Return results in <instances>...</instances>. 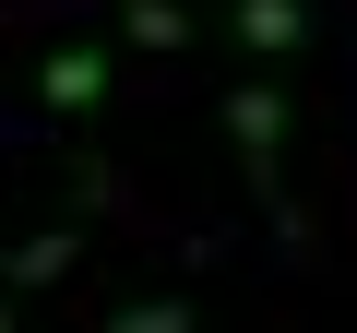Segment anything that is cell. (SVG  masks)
I'll return each mask as SVG.
<instances>
[{
  "label": "cell",
  "mask_w": 357,
  "mask_h": 333,
  "mask_svg": "<svg viewBox=\"0 0 357 333\" xmlns=\"http://www.w3.org/2000/svg\"><path fill=\"white\" fill-rule=\"evenodd\" d=\"M107 333H203V321H191V297H131V309H107Z\"/></svg>",
  "instance_id": "obj_6"
},
{
  "label": "cell",
  "mask_w": 357,
  "mask_h": 333,
  "mask_svg": "<svg viewBox=\"0 0 357 333\" xmlns=\"http://www.w3.org/2000/svg\"><path fill=\"white\" fill-rule=\"evenodd\" d=\"M0 333H24V321H0Z\"/></svg>",
  "instance_id": "obj_7"
},
{
  "label": "cell",
  "mask_w": 357,
  "mask_h": 333,
  "mask_svg": "<svg viewBox=\"0 0 357 333\" xmlns=\"http://www.w3.org/2000/svg\"><path fill=\"white\" fill-rule=\"evenodd\" d=\"M227 143H238V166H250L262 215L286 226V95H274V84H238V95H227Z\"/></svg>",
  "instance_id": "obj_1"
},
{
  "label": "cell",
  "mask_w": 357,
  "mask_h": 333,
  "mask_svg": "<svg viewBox=\"0 0 357 333\" xmlns=\"http://www.w3.org/2000/svg\"><path fill=\"white\" fill-rule=\"evenodd\" d=\"M72 250H84L72 226H36V238H0V286H60V274H72Z\"/></svg>",
  "instance_id": "obj_2"
},
{
  "label": "cell",
  "mask_w": 357,
  "mask_h": 333,
  "mask_svg": "<svg viewBox=\"0 0 357 333\" xmlns=\"http://www.w3.org/2000/svg\"><path fill=\"white\" fill-rule=\"evenodd\" d=\"M298 36H310V24H298V0H238V48H250V60H286Z\"/></svg>",
  "instance_id": "obj_4"
},
{
  "label": "cell",
  "mask_w": 357,
  "mask_h": 333,
  "mask_svg": "<svg viewBox=\"0 0 357 333\" xmlns=\"http://www.w3.org/2000/svg\"><path fill=\"white\" fill-rule=\"evenodd\" d=\"M36 95L72 119V107H96L107 95V48H48V72H36Z\"/></svg>",
  "instance_id": "obj_3"
},
{
  "label": "cell",
  "mask_w": 357,
  "mask_h": 333,
  "mask_svg": "<svg viewBox=\"0 0 357 333\" xmlns=\"http://www.w3.org/2000/svg\"><path fill=\"white\" fill-rule=\"evenodd\" d=\"M119 24L143 48H191V13H178V0H119Z\"/></svg>",
  "instance_id": "obj_5"
}]
</instances>
